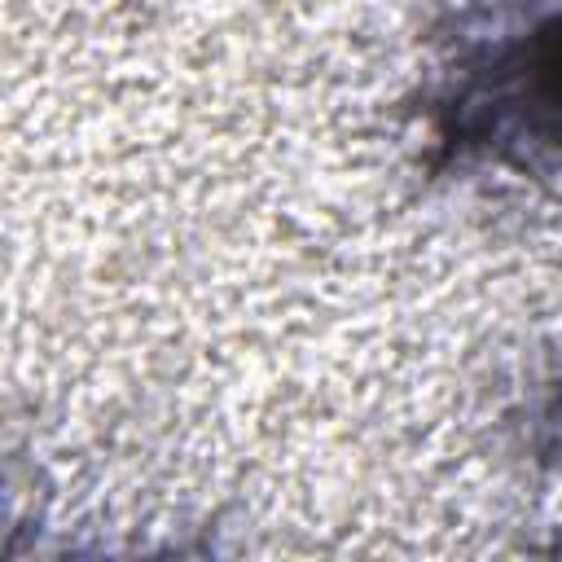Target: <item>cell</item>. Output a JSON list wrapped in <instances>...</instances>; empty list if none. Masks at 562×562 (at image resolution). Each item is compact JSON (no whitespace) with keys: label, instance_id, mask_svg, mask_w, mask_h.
<instances>
[{"label":"cell","instance_id":"cell-1","mask_svg":"<svg viewBox=\"0 0 562 562\" xmlns=\"http://www.w3.org/2000/svg\"><path fill=\"white\" fill-rule=\"evenodd\" d=\"M439 136L501 162L562 149V0H470L448 31Z\"/></svg>","mask_w":562,"mask_h":562}]
</instances>
